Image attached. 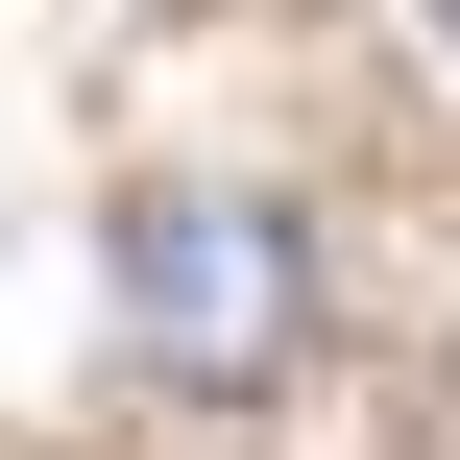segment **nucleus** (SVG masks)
Returning a JSON list of instances; mask_svg holds the SVG:
<instances>
[{
	"instance_id": "1",
	"label": "nucleus",
	"mask_w": 460,
	"mask_h": 460,
	"mask_svg": "<svg viewBox=\"0 0 460 460\" xmlns=\"http://www.w3.org/2000/svg\"><path fill=\"white\" fill-rule=\"evenodd\" d=\"M97 291H121V364L194 388V412L291 388V340H315V267H291L267 194H121V218H97Z\"/></svg>"
},
{
	"instance_id": "2",
	"label": "nucleus",
	"mask_w": 460,
	"mask_h": 460,
	"mask_svg": "<svg viewBox=\"0 0 460 460\" xmlns=\"http://www.w3.org/2000/svg\"><path fill=\"white\" fill-rule=\"evenodd\" d=\"M437 24H460V0H437Z\"/></svg>"
}]
</instances>
